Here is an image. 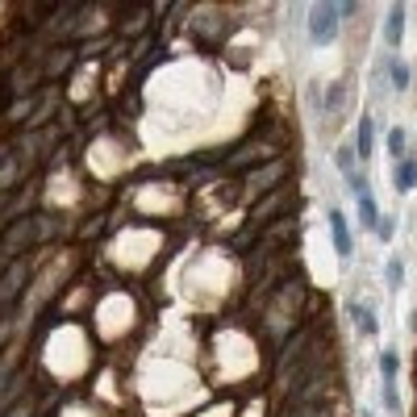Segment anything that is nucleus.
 I'll use <instances>...</instances> for the list:
<instances>
[{"label": "nucleus", "mask_w": 417, "mask_h": 417, "mask_svg": "<svg viewBox=\"0 0 417 417\" xmlns=\"http://www.w3.org/2000/svg\"><path fill=\"white\" fill-rule=\"evenodd\" d=\"M338 4H330V0H318L313 8H309V42L313 47H330L334 38H338Z\"/></svg>", "instance_id": "nucleus-1"}, {"label": "nucleus", "mask_w": 417, "mask_h": 417, "mask_svg": "<svg viewBox=\"0 0 417 417\" xmlns=\"http://www.w3.org/2000/svg\"><path fill=\"white\" fill-rule=\"evenodd\" d=\"M346 184H351V192H355V205H359V226L375 230V226H380V209H375V196H371L368 180H363L359 171H351V176H346Z\"/></svg>", "instance_id": "nucleus-2"}, {"label": "nucleus", "mask_w": 417, "mask_h": 417, "mask_svg": "<svg viewBox=\"0 0 417 417\" xmlns=\"http://www.w3.org/2000/svg\"><path fill=\"white\" fill-rule=\"evenodd\" d=\"M330 238H334V255H338V259H351V255H355V238H351L346 217H342L338 209L330 213Z\"/></svg>", "instance_id": "nucleus-3"}, {"label": "nucleus", "mask_w": 417, "mask_h": 417, "mask_svg": "<svg viewBox=\"0 0 417 417\" xmlns=\"http://www.w3.org/2000/svg\"><path fill=\"white\" fill-rule=\"evenodd\" d=\"M401 38H405V4H392L388 17H384V42L401 47Z\"/></svg>", "instance_id": "nucleus-4"}, {"label": "nucleus", "mask_w": 417, "mask_h": 417, "mask_svg": "<svg viewBox=\"0 0 417 417\" xmlns=\"http://www.w3.org/2000/svg\"><path fill=\"white\" fill-rule=\"evenodd\" d=\"M371 150H375V121L363 113V117H359V130H355V155H359V159H371Z\"/></svg>", "instance_id": "nucleus-5"}, {"label": "nucleus", "mask_w": 417, "mask_h": 417, "mask_svg": "<svg viewBox=\"0 0 417 417\" xmlns=\"http://www.w3.org/2000/svg\"><path fill=\"white\" fill-rule=\"evenodd\" d=\"M392 184H397V192H413V188H417V163H413V159H401V163H397Z\"/></svg>", "instance_id": "nucleus-6"}, {"label": "nucleus", "mask_w": 417, "mask_h": 417, "mask_svg": "<svg viewBox=\"0 0 417 417\" xmlns=\"http://www.w3.org/2000/svg\"><path fill=\"white\" fill-rule=\"evenodd\" d=\"M384 67H388V80H392V88H397V92H405V88L413 84V71H409V63H405V59H388Z\"/></svg>", "instance_id": "nucleus-7"}, {"label": "nucleus", "mask_w": 417, "mask_h": 417, "mask_svg": "<svg viewBox=\"0 0 417 417\" xmlns=\"http://www.w3.org/2000/svg\"><path fill=\"white\" fill-rule=\"evenodd\" d=\"M397 371H401L397 351H392V346H384V351H380V375H384V384H397Z\"/></svg>", "instance_id": "nucleus-8"}, {"label": "nucleus", "mask_w": 417, "mask_h": 417, "mask_svg": "<svg viewBox=\"0 0 417 417\" xmlns=\"http://www.w3.org/2000/svg\"><path fill=\"white\" fill-rule=\"evenodd\" d=\"M384 279H388L392 292H401V284H405V263H401V259H388V263H384Z\"/></svg>", "instance_id": "nucleus-9"}, {"label": "nucleus", "mask_w": 417, "mask_h": 417, "mask_svg": "<svg viewBox=\"0 0 417 417\" xmlns=\"http://www.w3.org/2000/svg\"><path fill=\"white\" fill-rule=\"evenodd\" d=\"M351 318L359 322L363 334H375V318H371V309H363V305H355V301H351Z\"/></svg>", "instance_id": "nucleus-10"}, {"label": "nucleus", "mask_w": 417, "mask_h": 417, "mask_svg": "<svg viewBox=\"0 0 417 417\" xmlns=\"http://www.w3.org/2000/svg\"><path fill=\"white\" fill-rule=\"evenodd\" d=\"M375 238H380V242H392V238H397V217H392V213H384V217H380Z\"/></svg>", "instance_id": "nucleus-11"}, {"label": "nucleus", "mask_w": 417, "mask_h": 417, "mask_svg": "<svg viewBox=\"0 0 417 417\" xmlns=\"http://www.w3.org/2000/svg\"><path fill=\"white\" fill-rule=\"evenodd\" d=\"M334 163H338V171H342V176H351V171H355V155H351V146H346V142L338 146V155H334Z\"/></svg>", "instance_id": "nucleus-12"}, {"label": "nucleus", "mask_w": 417, "mask_h": 417, "mask_svg": "<svg viewBox=\"0 0 417 417\" xmlns=\"http://www.w3.org/2000/svg\"><path fill=\"white\" fill-rule=\"evenodd\" d=\"M388 155L405 159V130H388Z\"/></svg>", "instance_id": "nucleus-13"}, {"label": "nucleus", "mask_w": 417, "mask_h": 417, "mask_svg": "<svg viewBox=\"0 0 417 417\" xmlns=\"http://www.w3.org/2000/svg\"><path fill=\"white\" fill-rule=\"evenodd\" d=\"M338 104H342V84H334V88H330V100H325L322 113H338Z\"/></svg>", "instance_id": "nucleus-14"}]
</instances>
